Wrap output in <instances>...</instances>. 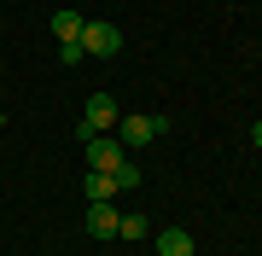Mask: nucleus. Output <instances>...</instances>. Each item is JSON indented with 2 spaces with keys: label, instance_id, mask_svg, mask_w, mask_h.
Instances as JSON below:
<instances>
[{
  "label": "nucleus",
  "instance_id": "f257e3e1",
  "mask_svg": "<svg viewBox=\"0 0 262 256\" xmlns=\"http://www.w3.org/2000/svg\"><path fill=\"white\" fill-rule=\"evenodd\" d=\"M117 123H122L117 99H111V94H94V99H88V111H82V128H76V134H82V146H88V140H94V134L117 128Z\"/></svg>",
  "mask_w": 262,
  "mask_h": 256
},
{
  "label": "nucleus",
  "instance_id": "f03ea898",
  "mask_svg": "<svg viewBox=\"0 0 262 256\" xmlns=\"http://www.w3.org/2000/svg\"><path fill=\"white\" fill-rule=\"evenodd\" d=\"M82 53H94V58H117V53H122V29L105 24V18H88V24H82Z\"/></svg>",
  "mask_w": 262,
  "mask_h": 256
},
{
  "label": "nucleus",
  "instance_id": "7ed1b4c3",
  "mask_svg": "<svg viewBox=\"0 0 262 256\" xmlns=\"http://www.w3.org/2000/svg\"><path fill=\"white\" fill-rule=\"evenodd\" d=\"M163 128H169V117H122L117 140H122V152H140V146H151Z\"/></svg>",
  "mask_w": 262,
  "mask_h": 256
},
{
  "label": "nucleus",
  "instance_id": "20e7f679",
  "mask_svg": "<svg viewBox=\"0 0 262 256\" xmlns=\"http://www.w3.org/2000/svg\"><path fill=\"white\" fill-rule=\"evenodd\" d=\"M122 157H128V152H122L117 134H94V140H88V169H105V175H111Z\"/></svg>",
  "mask_w": 262,
  "mask_h": 256
},
{
  "label": "nucleus",
  "instance_id": "39448f33",
  "mask_svg": "<svg viewBox=\"0 0 262 256\" xmlns=\"http://www.w3.org/2000/svg\"><path fill=\"white\" fill-rule=\"evenodd\" d=\"M117 210H111V198H105V204H88V233H94V239H117Z\"/></svg>",
  "mask_w": 262,
  "mask_h": 256
},
{
  "label": "nucleus",
  "instance_id": "423d86ee",
  "mask_svg": "<svg viewBox=\"0 0 262 256\" xmlns=\"http://www.w3.org/2000/svg\"><path fill=\"white\" fill-rule=\"evenodd\" d=\"M158 256H192V233L187 227H163L158 233Z\"/></svg>",
  "mask_w": 262,
  "mask_h": 256
},
{
  "label": "nucleus",
  "instance_id": "0eeeda50",
  "mask_svg": "<svg viewBox=\"0 0 262 256\" xmlns=\"http://www.w3.org/2000/svg\"><path fill=\"white\" fill-rule=\"evenodd\" d=\"M82 187H88V204H105V198L117 192V180L105 175V169H88V180H82Z\"/></svg>",
  "mask_w": 262,
  "mask_h": 256
},
{
  "label": "nucleus",
  "instance_id": "6e6552de",
  "mask_svg": "<svg viewBox=\"0 0 262 256\" xmlns=\"http://www.w3.org/2000/svg\"><path fill=\"white\" fill-rule=\"evenodd\" d=\"M82 24L88 18H76V12H53V35L58 41H82Z\"/></svg>",
  "mask_w": 262,
  "mask_h": 256
},
{
  "label": "nucleus",
  "instance_id": "1a4fd4ad",
  "mask_svg": "<svg viewBox=\"0 0 262 256\" xmlns=\"http://www.w3.org/2000/svg\"><path fill=\"white\" fill-rule=\"evenodd\" d=\"M111 180H117V192H128V187H140V163H128V157H122L117 169H111Z\"/></svg>",
  "mask_w": 262,
  "mask_h": 256
},
{
  "label": "nucleus",
  "instance_id": "9d476101",
  "mask_svg": "<svg viewBox=\"0 0 262 256\" xmlns=\"http://www.w3.org/2000/svg\"><path fill=\"white\" fill-rule=\"evenodd\" d=\"M146 233H151L146 216H122V221H117V239H146Z\"/></svg>",
  "mask_w": 262,
  "mask_h": 256
},
{
  "label": "nucleus",
  "instance_id": "9b49d317",
  "mask_svg": "<svg viewBox=\"0 0 262 256\" xmlns=\"http://www.w3.org/2000/svg\"><path fill=\"white\" fill-rule=\"evenodd\" d=\"M82 41H58V64H64V70H76V64H82Z\"/></svg>",
  "mask_w": 262,
  "mask_h": 256
},
{
  "label": "nucleus",
  "instance_id": "f8f14e48",
  "mask_svg": "<svg viewBox=\"0 0 262 256\" xmlns=\"http://www.w3.org/2000/svg\"><path fill=\"white\" fill-rule=\"evenodd\" d=\"M251 140H256V146H262V117H256V123H251Z\"/></svg>",
  "mask_w": 262,
  "mask_h": 256
},
{
  "label": "nucleus",
  "instance_id": "ddd939ff",
  "mask_svg": "<svg viewBox=\"0 0 262 256\" xmlns=\"http://www.w3.org/2000/svg\"><path fill=\"white\" fill-rule=\"evenodd\" d=\"M192 256H198V250H192Z\"/></svg>",
  "mask_w": 262,
  "mask_h": 256
}]
</instances>
